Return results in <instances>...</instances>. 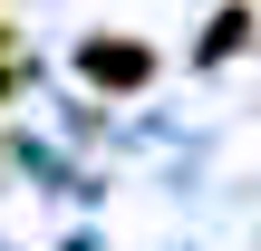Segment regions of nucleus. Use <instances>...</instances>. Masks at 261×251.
Wrapping results in <instances>:
<instances>
[{
    "mask_svg": "<svg viewBox=\"0 0 261 251\" xmlns=\"http://www.w3.org/2000/svg\"><path fill=\"white\" fill-rule=\"evenodd\" d=\"M155 68H165V58H155L145 39H116V29L77 39V77H87L97 97H145V87H155Z\"/></svg>",
    "mask_w": 261,
    "mask_h": 251,
    "instance_id": "nucleus-1",
    "label": "nucleus"
},
{
    "mask_svg": "<svg viewBox=\"0 0 261 251\" xmlns=\"http://www.w3.org/2000/svg\"><path fill=\"white\" fill-rule=\"evenodd\" d=\"M242 39H252V10H242V0H223V10H213V29H203V48H194V68L242 58Z\"/></svg>",
    "mask_w": 261,
    "mask_h": 251,
    "instance_id": "nucleus-2",
    "label": "nucleus"
},
{
    "mask_svg": "<svg viewBox=\"0 0 261 251\" xmlns=\"http://www.w3.org/2000/svg\"><path fill=\"white\" fill-rule=\"evenodd\" d=\"M19 77H29V68H19V58L0 48V97H19Z\"/></svg>",
    "mask_w": 261,
    "mask_h": 251,
    "instance_id": "nucleus-3",
    "label": "nucleus"
},
{
    "mask_svg": "<svg viewBox=\"0 0 261 251\" xmlns=\"http://www.w3.org/2000/svg\"><path fill=\"white\" fill-rule=\"evenodd\" d=\"M0 174H10V135H0Z\"/></svg>",
    "mask_w": 261,
    "mask_h": 251,
    "instance_id": "nucleus-4",
    "label": "nucleus"
}]
</instances>
